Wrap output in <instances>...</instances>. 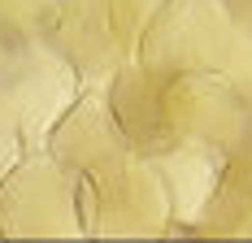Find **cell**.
<instances>
[{
  "label": "cell",
  "instance_id": "1",
  "mask_svg": "<svg viewBox=\"0 0 252 243\" xmlns=\"http://www.w3.org/2000/svg\"><path fill=\"white\" fill-rule=\"evenodd\" d=\"M70 87L65 65L39 48V39H18L0 57V118L31 144H39L35 135H44V126L57 118Z\"/></svg>",
  "mask_w": 252,
  "mask_h": 243
},
{
  "label": "cell",
  "instance_id": "2",
  "mask_svg": "<svg viewBox=\"0 0 252 243\" xmlns=\"http://www.w3.org/2000/svg\"><path fill=\"white\" fill-rule=\"evenodd\" d=\"M18 139H22V135H18L9 122L0 118V174H4V165H9L13 156H18Z\"/></svg>",
  "mask_w": 252,
  "mask_h": 243
},
{
  "label": "cell",
  "instance_id": "3",
  "mask_svg": "<svg viewBox=\"0 0 252 243\" xmlns=\"http://www.w3.org/2000/svg\"><path fill=\"white\" fill-rule=\"evenodd\" d=\"M9 44H13V39H4V35H0V57H4V48H9Z\"/></svg>",
  "mask_w": 252,
  "mask_h": 243
}]
</instances>
